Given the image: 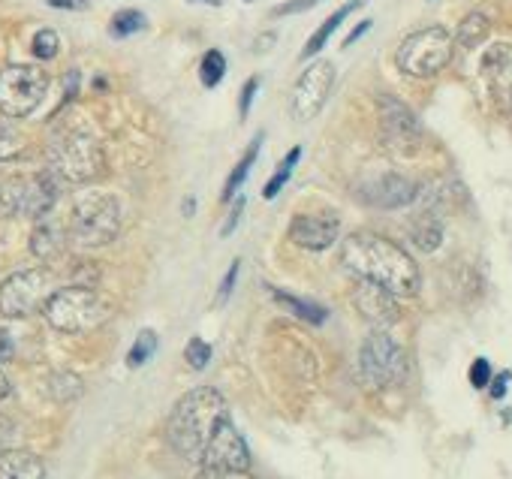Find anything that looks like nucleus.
Instances as JSON below:
<instances>
[{"label": "nucleus", "instance_id": "obj_5", "mask_svg": "<svg viewBox=\"0 0 512 479\" xmlns=\"http://www.w3.org/2000/svg\"><path fill=\"white\" fill-rule=\"evenodd\" d=\"M121 232V205L109 193H88L73 205L70 235L82 248H103Z\"/></svg>", "mask_w": 512, "mask_h": 479}, {"label": "nucleus", "instance_id": "obj_24", "mask_svg": "<svg viewBox=\"0 0 512 479\" xmlns=\"http://www.w3.org/2000/svg\"><path fill=\"white\" fill-rule=\"evenodd\" d=\"M260 145H263V136H256L253 142H250V148L244 151V157L238 160V166L229 172V178H226V187H223V202H229L232 199V193L244 184V178H247V172H250V166H253V160H256V154H260Z\"/></svg>", "mask_w": 512, "mask_h": 479}, {"label": "nucleus", "instance_id": "obj_29", "mask_svg": "<svg viewBox=\"0 0 512 479\" xmlns=\"http://www.w3.org/2000/svg\"><path fill=\"white\" fill-rule=\"evenodd\" d=\"M142 28H145V16L136 13V10H121V13L112 19V25H109L112 37H133V34L142 31Z\"/></svg>", "mask_w": 512, "mask_h": 479}, {"label": "nucleus", "instance_id": "obj_16", "mask_svg": "<svg viewBox=\"0 0 512 479\" xmlns=\"http://www.w3.org/2000/svg\"><path fill=\"white\" fill-rule=\"evenodd\" d=\"M482 79L491 85L494 97L512 106V46L497 43L482 55Z\"/></svg>", "mask_w": 512, "mask_h": 479}, {"label": "nucleus", "instance_id": "obj_20", "mask_svg": "<svg viewBox=\"0 0 512 479\" xmlns=\"http://www.w3.org/2000/svg\"><path fill=\"white\" fill-rule=\"evenodd\" d=\"M31 251H34L40 260L52 263L55 257L64 254V232H61L55 223H40V226L34 229V235H31Z\"/></svg>", "mask_w": 512, "mask_h": 479}, {"label": "nucleus", "instance_id": "obj_44", "mask_svg": "<svg viewBox=\"0 0 512 479\" xmlns=\"http://www.w3.org/2000/svg\"><path fill=\"white\" fill-rule=\"evenodd\" d=\"M190 4H208V7H220L223 0H190Z\"/></svg>", "mask_w": 512, "mask_h": 479}, {"label": "nucleus", "instance_id": "obj_33", "mask_svg": "<svg viewBox=\"0 0 512 479\" xmlns=\"http://www.w3.org/2000/svg\"><path fill=\"white\" fill-rule=\"evenodd\" d=\"M196 479H253L247 470H214V467H202L196 473Z\"/></svg>", "mask_w": 512, "mask_h": 479}, {"label": "nucleus", "instance_id": "obj_13", "mask_svg": "<svg viewBox=\"0 0 512 479\" xmlns=\"http://www.w3.org/2000/svg\"><path fill=\"white\" fill-rule=\"evenodd\" d=\"M338 217L335 214H296L290 223V238L299 248L308 251H326L338 238Z\"/></svg>", "mask_w": 512, "mask_h": 479}, {"label": "nucleus", "instance_id": "obj_43", "mask_svg": "<svg viewBox=\"0 0 512 479\" xmlns=\"http://www.w3.org/2000/svg\"><path fill=\"white\" fill-rule=\"evenodd\" d=\"M10 395V380H7V374L0 371V401H4Z\"/></svg>", "mask_w": 512, "mask_h": 479}, {"label": "nucleus", "instance_id": "obj_41", "mask_svg": "<svg viewBox=\"0 0 512 479\" xmlns=\"http://www.w3.org/2000/svg\"><path fill=\"white\" fill-rule=\"evenodd\" d=\"M365 31H371V22H362V25H359V28H356V31H353V34H350V37L344 40V49H350V46H353V43H356V40H359V37H362Z\"/></svg>", "mask_w": 512, "mask_h": 479}, {"label": "nucleus", "instance_id": "obj_10", "mask_svg": "<svg viewBox=\"0 0 512 479\" xmlns=\"http://www.w3.org/2000/svg\"><path fill=\"white\" fill-rule=\"evenodd\" d=\"M332 85H335V67L329 61H317L311 64L296 88H293V100H290V109H293V118L296 121H311L320 115V109L326 106L329 94H332Z\"/></svg>", "mask_w": 512, "mask_h": 479}, {"label": "nucleus", "instance_id": "obj_39", "mask_svg": "<svg viewBox=\"0 0 512 479\" xmlns=\"http://www.w3.org/2000/svg\"><path fill=\"white\" fill-rule=\"evenodd\" d=\"M10 437H13V422H10L4 413H0V446H4Z\"/></svg>", "mask_w": 512, "mask_h": 479}, {"label": "nucleus", "instance_id": "obj_19", "mask_svg": "<svg viewBox=\"0 0 512 479\" xmlns=\"http://www.w3.org/2000/svg\"><path fill=\"white\" fill-rule=\"evenodd\" d=\"M28 208V178H0V217H19Z\"/></svg>", "mask_w": 512, "mask_h": 479}, {"label": "nucleus", "instance_id": "obj_12", "mask_svg": "<svg viewBox=\"0 0 512 479\" xmlns=\"http://www.w3.org/2000/svg\"><path fill=\"white\" fill-rule=\"evenodd\" d=\"M199 467H214V470H250V449L244 443V437L238 434V428L226 419L211 443L205 446Z\"/></svg>", "mask_w": 512, "mask_h": 479}, {"label": "nucleus", "instance_id": "obj_23", "mask_svg": "<svg viewBox=\"0 0 512 479\" xmlns=\"http://www.w3.org/2000/svg\"><path fill=\"white\" fill-rule=\"evenodd\" d=\"M488 31H491V22H488V16H482V13H470L461 25H458V34H455V40H458V46H464V49H473V46H479L485 37H488Z\"/></svg>", "mask_w": 512, "mask_h": 479}, {"label": "nucleus", "instance_id": "obj_21", "mask_svg": "<svg viewBox=\"0 0 512 479\" xmlns=\"http://www.w3.org/2000/svg\"><path fill=\"white\" fill-rule=\"evenodd\" d=\"M359 7H365V0H350V4H344L341 10H335V13H332V16H329V19H326V22H323L317 31H314V37L308 40V46H305L302 58H314V55H317V52H320V49L329 43V37L338 31V25H341V22H344V19L353 13V10H359Z\"/></svg>", "mask_w": 512, "mask_h": 479}, {"label": "nucleus", "instance_id": "obj_42", "mask_svg": "<svg viewBox=\"0 0 512 479\" xmlns=\"http://www.w3.org/2000/svg\"><path fill=\"white\" fill-rule=\"evenodd\" d=\"M506 380H509V374H500V380L494 383V389H491V395L494 398H503V392H506Z\"/></svg>", "mask_w": 512, "mask_h": 479}, {"label": "nucleus", "instance_id": "obj_40", "mask_svg": "<svg viewBox=\"0 0 512 479\" xmlns=\"http://www.w3.org/2000/svg\"><path fill=\"white\" fill-rule=\"evenodd\" d=\"M10 356H13V341L4 329H0V359H10Z\"/></svg>", "mask_w": 512, "mask_h": 479}, {"label": "nucleus", "instance_id": "obj_9", "mask_svg": "<svg viewBox=\"0 0 512 479\" xmlns=\"http://www.w3.org/2000/svg\"><path fill=\"white\" fill-rule=\"evenodd\" d=\"M52 293L55 290H52L49 272H43V269L16 272L0 284V314L7 320H25L31 314H37L40 308H46Z\"/></svg>", "mask_w": 512, "mask_h": 479}, {"label": "nucleus", "instance_id": "obj_34", "mask_svg": "<svg viewBox=\"0 0 512 479\" xmlns=\"http://www.w3.org/2000/svg\"><path fill=\"white\" fill-rule=\"evenodd\" d=\"M488 380H491V365H488L485 359H476L473 368H470V383H473L476 389H485Z\"/></svg>", "mask_w": 512, "mask_h": 479}, {"label": "nucleus", "instance_id": "obj_27", "mask_svg": "<svg viewBox=\"0 0 512 479\" xmlns=\"http://www.w3.org/2000/svg\"><path fill=\"white\" fill-rule=\"evenodd\" d=\"M223 73H226V58H223L217 49H211V52L202 58V64H199V79H202V85H205V88H217L220 79H223Z\"/></svg>", "mask_w": 512, "mask_h": 479}, {"label": "nucleus", "instance_id": "obj_1", "mask_svg": "<svg viewBox=\"0 0 512 479\" xmlns=\"http://www.w3.org/2000/svg\"><path fill=\"white\" fill-rule=\"evenodd\" d=\"M341 260L356 275V281L377 284L398 299H410L419 293L422 275L416 260L386 235L353 232L341 248Z\"/></svg>", "mask_w": 512, "mask_h": 479}, {"label": "nucleus", "instance_id": "obj_6", "mask_svg": "<svg viewBox=\"0 0 512 479\" xmlns=\"http://www.w3.org/2000/svg\"><path fill=\"white\" fill-rule=\"evenodd\" d=\"M359 377L368 389H392L407 380V353L386 332H371L359 350Z\"/></svg>", "mask_w": 512, "mask_h": 479}, {"label": "nucleus", "instance_id": "obj_11", "mask_svg": "<svg viewBox=\"0 0 512 479\" xmlns=\"http://www.w3.org/2000/svg\"><path fill=\"white\" fill-rule=\"evenodd\" d=\"M380 106V124H383V136L386 142L401 151V154H410L419 148L422 142V127H419V118L395 97H380L377 100Z\"/></svg>", "mask_w": 512, "mask_h": 479}, {"label": "nucleus", "instance_id": "obj_4", "mask_svg": "<svg viewBox=\"0 0 512 479\" xmlns=\"http://www.w3.org/2000/svg\"><path fill=\"white\" fill-rule=\"evenodd\" d=\"M49 169L61 181L88 184V181H97L106 172V151L94 136L73 130V133H64L61 139L52 142Z\"/></svg>", "mask_w": 512, "mask_h": 479}, {"label": "nucleus", "instance_id": "obj_7", "mask_svg": "<svg viewBox=\"0 0 512 479\" xmlns=\"http://www.w3.org/2000/svg\"><path fill=\"white\" fill-rule=\"evenodd\" d=\"M452 61V37L443 28H425L410 34L395 55L401 73L413 79H431Z\"/></svg>", "mask_w": 512, "mask_h": 479}, {"label": "nucleus", "instance_id": "obj_38", "mask_svg": "<svg viewBox=\"0 0 512 479\" xmlns=\"http://www.w3.org/2000/svg\"><path fill=\"white\" fill-rule=\"evenodd\" d=\"M55 10H88V0H46Z\"/></svg>", "mask_w": 512, "mask_h": 479}, {"label": "nucleus", "instance_id": "obj_37", "mask_svg": "<svg viewBox=\"0 0 512 479\" xmlns=\"http://www.w3.org/2000/svg\"><path fill=\"white\" fill-rule=\"evenodd\" d=\"M241 211H244V199H235L232 202V211H229V217H226V223H223V229H220V235L226 238L235 226H238V217H241Z\"/></svg>", "mask_w": 512, "mask_h": 479}, {"label": "nucleus", "instance_id": "obj_14", "mask_svg": "<svg viewBox=\"0 0 512 479\" xmlns=\"http://www.w3.org/2000/svg\"><path fill=\"white\" fill-rule=\"evenodd\" d=\"M353 296H356V308H359V314H362L368 323L380 326V329L392 326V323L401 317L398 296H392L389 290H383V287H377V284L356 281V290H353Z\"/></svg>", "mask_w": 512, "mask_h": 479}, {"label": "nucleus", "instance_id": "obj_35", "mask_svg": "<svg viewBox=\"0 0 512 479\" xmlns=\"http://www.w3.org/2000/svg\"><path fill=\"white\" fill-rule=\"evenodd\" d=\"M320 0H290V4H281L275 7V16H293V13H305L311 7H317Z\"/></svg>", "mask_w": 512, "mask_h": 479}, {"label": "nucleus", "instance_id": "obj_22", "mask_svg": "<svg viewBox=\"0 0 512 479\" xmlns=\"http://www.w3.org/2000/svg\"><path fill=\"white\" fill-rule=\"evenodd\" d=\"M272 296L278 299V305H284V308H290L296 317H302L305 323H311V326H320V323H326V308H320V305H314V302H305V299H296V296H290V293H284V290H272Z\"/></svg>", "mask_w": 512, "mask_h": 479}, {"label": "nucleus", "instance_id": "obj_3", "mask_svg": "<svg viewBox=\"0 0 512 479\" xmlns=\"http://www.w3.org/2000/svg\"><path fill=\"white\" fill-rule=\"evenodd\" d=\"M43 314L58 332L79 335V332H91L103 326L115 314V305L112 299H106L103 293L91 287H64L49 296Z\"/></svg>", "mask_w": 512, "mask_h": 479}, {"label": "nucleus", "instance_id": "obj_26", "mask_svg": "<svg viewBox=\"0 0 512 479\" xmlns=\"http://www.w3.org/2000/svg\"><path fill=\"white\" fill-rule=\"evenodd\" d=\"M157 335L151 332V329H142L139 335H136V341H133V347H130V356H127V365L130 368H142L151 356H154V350H157Z\"/></svg>", "mask_w": 512, "mask_h": 479}, {"label": "nucleus", "instance_id": "obj_17", "mask_svg": "<svg viewBox=\"0 0 512 479\" xmlns=\"http://www.w3.org/2000/svg\"><path fill=\"white\" fill-rule=\"evenodd\" d=\"M43 461L28 449H7L0 452V479H43Z\"/></svg>", "mask_w": 512, "mask_h": 479}, {"label": "nucleus", "instance_id": "obj_30", "mask_svg": "<svg viewBox=\"0 0 512 479\" xmlns=\"http://www.w3.org/2000/svg\"><path fill=\"white\" fill-rule=\"evenodd\" d=\"M184 359H187V365H190L193 371H202V368L211 362V347H208L202 338H193V341L187 344V350H184Z\"/></svg>", "mask_w": 512, "mask_h": 479}, {"label": "nucleus", "instance_id": "obj_28", "mask_svg": "<svg viewBox=\"0 0 512 479\" xmlns=\"http://www.w3.org/2000/svg\"><path fill=\"white\" fill-rule=\"evenodd\" d=\"M299 157H302V148H293V151L284 157V163L278 166V172L272 175V181H269V184H266V190H263V193H266V199H275V196L284 190V184L290 181V175H293V169H296Z\"/></svg>", "mask_w": 512, "mask_h": 479}, {"label": "nucleus", "instance_id": "obj_8", "mask_svg": "<svg viewBox=\"0 0 512 479\" xmlns=\"http://www.w3.org/2000/svg\"><path fill=\"white\" fill-rule=\"evenodd\" d=\"M49 91L46 70L34 64H13L0 70V112L7 118H28Z\"/></svg>", "mask_w": 512, "mask_h": 479}, {"label": "nucleus", "instance_id": "obj_18", "mask_svg": "<svg viewBox=\"0 0 512 479\" xmlns=\"http://www.w3.org/2000/svg\"><path fill=\"white\" fill-rule=\"evenodd\" d=\"M410 238H413V245L422 251V254H434L443 242V223L437 214L425 211L419 214L413 223H410Z\"/></svg>", "mask_w": 512, "mask_h": 479}, {"label": "nucleus", "instance_id": "obj_15", "mask_svg": "<svg viewBox=\"0 0 512 479\" xmlns=\"http://www.w3.org/2000/svg\"><path fill=\"white\" fill-rule=\"evenodd\" d=\"M416 196H419V187L398 172H386V175L368 181V187L362 190V199L377 208H404Z\"/></svg>", "mask_w": 512, "mask_h": 479}, {"label": "nucleus", "instance_id": "obj_32", "mask_svg": "<svg viewBox=\"0 0 512 479\" xmlns=\"http://www.w3.org/2000/svg\"><path fill=\"white\" fill-rule=\"evenodd\" d=\"M238 269H241V263L235 260V263L229 266V272L223 275V284H220V290H217V305H226V302H229V296H232V290H235V281H238Z\"/></svg>", "mask_w": 512, "mask_h": 479}, {"label": "nucleus", "instance_id": "obj_25", "mask_svg": "<svg viewBox=\"0 0 512 479\" xmlns=\"http://www.w3.org/2000/svg\"><path fill=\"white\" fill-rule=\"evenodd\" d=\"M25 148H28L25 133H22L19 127H13L10 121H0V163L22 157Z\"/></svg>", "mask_w": 512, "mask_h": 479}, {"label": "nucleus", "instance_id": "obj_45", "mask_svg": "<svg viewBox=\"0 0 512 479\" xmlns=\"http://www.w3.org/2000/svg\"><path fill=\"white\" fill-rule=\"evenodd\" d=\"M247 4H250V0H247Z\"/></svg>", "mask_w": 512, "mask_h": 479}, {"label": "nucleus", "instance_id": "obj_31", "mask_svg": "<svg viewBox=\"0 0 512 479\" xmlns=\"http://www.w3.org/2000/svg\"><path fill=\"white\" fill-rule=\"evenodd\" d=\"M34 55L40 58V61H52L55 55H58V34L55 31H40L37 37H34Z\"/></svg>", "mask_w": 512, "mask_h": 479}, {"label": "nucleus", "instance_id": "obj_36", "mask_svg": "<svg viewBox=\"0 0 512 479\" xmlns=\"http://www.w3.org/2000/svg\"><path fill=\"white\" fill-rule=\"evenodd\" d=\"M260 91V79H247L244 82V91H241V118H247V112H250V103H253V94Z\"/></svg>", "mask_w": 512, "mask_h": 479}, {"label": "nucleus", "instance_id": "obj_2", "mask_svg": "<svg viewBox=\"0 0 512 479\" xmlns=\"http://www.w3.org/2000/svg\"><path fill=\"white\" fill-rule=\"evenodd\" d=\"M229 419V407H226V398L217 392V389H208V386H199V389H190L172 410L169 416V425H166V434H169V443L178 455L190 458L199 464L205 446L211 443L214 431Z\"/></svg>", "mask_w": 512, "mask_h": 479}]
</instances>
